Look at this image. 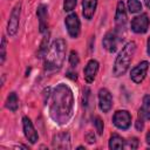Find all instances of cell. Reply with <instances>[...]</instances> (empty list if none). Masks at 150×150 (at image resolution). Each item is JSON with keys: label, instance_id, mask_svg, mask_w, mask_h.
<instances>
[{"label": "cell", "instance_id": "15", "mask_svg": "<svg viewBox=\"0 0 150 150\" xmlns=\"http://www.w3.org/2000/svg\"><path fill=\"white\" fill-rule=\"evenodd\" d=\"M127 11H125V6L123 1H118L117 6H116V13H115V22L117 28L124 27L125 22H127Z\"/></svg>", "mask_w": 150, "mask_h": 150}, {"label": "cell", "instance_id": "5", "mask_svg": "<svg viewBox=\"0 0 150 150\" xmlns=\"http://www.w3.org/2000/svg\"><path fill=\"white\" fill-rule=\"evenodd\" d=\"M112 123L121 130H128L131 125V115L128 110H117L112 116Z\"/></svg>", "mask_w": 150, "mask_h": 150}, {"label": "cell", "instance_id": "6", "mask_svg": "<svg viewBox=\"0 0 150 150\" xmlns=\"http://www.w3.org/2000/svg\"><path fill=\"white\" fill-rule=\"evenodd\" d=\"M64 25H66V28L70 38L73 39L79 38L80 32H81V23H80V20L76 13H70L69 15H67L64 20Z\"/></svg>", "mask_w": 150, "mask_h": 150}, {"label": "cell", "instance_id": "8", "mask_svg": "<svg viewBox=\"0 0 150 150\" xmlns=\"http://www.w3.org/2000/svg\"><path fill=\"white\" fill-rule=\"evenodd\" d=\"M120 41H121V38H120L117 30H110L104 35V38L102 40V45H103L104 49H107L109 53H114V52H116Z\"/></svg>", "mask_w": 150, "mask_h": 150}, {"label": "cell", "instance_id": "7", "mask_svg": "<svg viewBox=\"0 0 150 150\" xmlns=\"http://www.w3.org/2000/svg\"><path fill=\"white\" fill-rule=\"evenodd\" d=\"M149 18H148V14L145 13H142L137 16H135L132 20H131V23H130V27H131V30L137 33V34H144L148 32V28H149Z\"/></svg>", "mask_w": 150, "mask_h": 150}, {"label": "cell", "instance_id": "1", "mask_svg": "<svg viewBox=\"0 0 150 150\" xmlns=\"http://www.w3.org/2000/svg\"><path fill=\"white\" fill-rule=\"evenodd\" d=\"M74 95L71 89L64 84L59 83L50 94L49 115L52 120L60 125L67 124L73 116Z\"/></svg>", "mask_w": 150, "mask_h": 150}, {"label": "cell", "instance_id": "33", "mask_svg": "<svg viewBox=\"0 0 150 150\" xmlns=\"http://www.w3.org/2000/svg\"><path fill=\"white\" fill-rule=\"evenodd\" d=\"M144 2H145V6L148 8H150V0H144Z\"/></svg>", "mask_w": 150, "mask_h": 150}, {"label": "cell", "instance_id": "23", "mask_svg": "<svg viewBox=\"0 0 150 150\" xmlns=\"http://www.w3.org/2000/svg\"><path fill=\"white\" fill-rule=\"evenodd\" d=\"M48 41H49V36H48V34H47V36H45L43 38V40H42V42H41V45H40V49H39V55H40V57H41V55H46V53L48 52Z\"/></svg>", "mask_w": 150, "mask_h": 150}, {"label": "cell", "instance_id": "20", "mask_svg": "<svg viewBox=\"0 0 150 150\" xmlns=\"http://www.w3.org/2000/svg\"><path fill=\"white\" fill-rule=\"evenodd\" d=\"M128 9L130 13L135 14L142 11V4L139 0H128Z\"/></svg>", "mask_w": 150, "mask_h": 150}, {"label": "cell", "instance_id": "2", "mask_svg": "<svg viewBox=\"0 0 150 150\" xmlns=\"http://www.w3.org/2000/svg\"><path fill=\"white\" fill-rule=\"evenodd\" d=\"M66 49L67 45L63 39H57L52 43L45 55L43 68L46 73H55L62 68L66 57Z\"/></svg>", "mask_w": 150, "mask_h": 150}, {"label": "cell", "instance_id": "26", "mask_svg": "<svg viewBox=\"0 0 150 150\" xmlns=\"http://www.w3.org/2000/svg\"><path fill=\"white\" fill-rule=\"evenodd\" d=\"M6 39H5V36L1 39V54H0V56H1V63H4V61H5V59H6Z\"/></svg>", "mask_w": 150, "mask_h": 150}, {"label": "cell", "instance_id": "28", "mask_svg": "<svg viewBox=\"0 0 150 150\" xmlns=\"http://www.w3.org/2000/svg\"><path fill=\"white\" fill-rule=\"evenodd\" d=\"M144 118L141 116V115H138V118H137V121H136V129L138 130V131H142L143 130V128H144Z\"/></svg>", "mask_w": 150, "mask_h": 150}, {"label": "cell", "instance_id": "4", "mask_svg": "<svg viewBox=\"0 0 150 150\" xmlns=\"http://www.w3.org/2000/svg\"><path fill=\"white\" fill-rule=\"evenodd\" d=\"M20 14H21V4H16L14 8L11 12L8 25H7V33L9 36H14L19 29V22H20Z\"/></svg>", "mask_w": 150, "mask_h": 150}, {"label": "cell", "instance_id": "31", "mask_svg": "<svg viewBox=\"0 0 150 150\" xmlns=\"http://www.w3.org/2000/svg\"><path fill=\"white\" fill-rule=\"evenodd\" d=\"M146 53H148V55L150 56V36H149V39H148V41H146Z\"/></svg>", "mask_w": 150, "mask_h": 150}, {"label": "cell", "instance_id": "29", "mask_svg": "<svg viewBox=\"0 0 150 150\" xmlns=\"http://www.w3.org/2000/svg\"><path fill=\"white\" fill-rule=\"evenodd\" d=\"M86 139H87V142H88V143H90V144L96 142V138H95V135H94V132H93V131L87 132V135H86Z\"/></svg>", "mask_w": 150, "mask_h": 150}, {"label": "cell", "instance_id": "12", "mask_svg": "<svg viewBox=\"0 0 150 150\" xmlns=\"http://www.w3.org/2000/svg\"><path fill=\"white\" fill-rule=\"evenodd\" d=\"M97 71H98V62L96 60H89L87 66L84 67L83 69V74H84V80L87 83H91L96 75H97Z\"/></svg>", "mask_w": 150, "mask_h": 150}, {"label": "cell", "instance_id": "16", "mask_svg": "<svg viewBox=\"0 0 150 150\" xmlns=\"http://www.w3.org/2000/svg\"><path fill=\"white\" fill-rule=\"evenodd\" d=\"M97 7V0H82V14L84 19L91 20Z\"/></svg>", "mask_w": 150, "mask_h": 150}, {"label": "cell", "instance_id": "32", "mask_svg": "<svg viewBox=\"0 0 150 150\" xmlns=\"http://www.w3.org/2000/svg\"><path fill=\"white\" fill-rule=\"evenodd\" d=\"M145 141H146V143L150 145V130L148 131V134H146V136H145Z\"/></svg>", "mask_w": 150, "mask_h": 150}, {"label": "cell", "instance_id": "21", "mask_svg": "<svg viewBox=\"0 0 150 150\" xmlns=\"http://www.w3.org/2000/svg\"><path fill=\"white\" fill-rule=\"evenodd\" d=\"M80 63V59H79V54L75 50H71L70 52V55H69V64L73 69H75Z\"/></svg>", "mask_w": 150, "mask_h": 150}, {"label": "cell", "instance_id": "17", "mask_svg": "<svg viewBox=\"0 0 150 150\" xmlns=\"http://www.w3.org/2000/svg\"><path fill=\"white\" fill-rule=\"evenodd\" d=\"M125 146V141L117 134H114L109 139V148L112 150H120Z\"/></svg>", "mask_w": 150, "mask_h": 150}, {"label": "cell", "instance_id": "18", "mask_svg": "<svg viewBox=\"0 0 150 150\" xmlns=\"http://www.w3.org/2000/svg\"><path fill=\"white\" fill-rule=\"evenodd\" d=\"M138 115H141L144 120H150V95H145L143 97V103L138 111Z\"/></svg>", "mask_w": 150, "mask_h": 150}, {"label": "cell", "instance_id": "19", "mask_svg": "<svg viewBox=\"0 0 150 150\" xmlns=\"http://www.w3.org/2000/svg\"><path fill=\"white\" fill-rule=\"evenodd\" d=\"M18 107H19V100H18L16 94L11 93L7 96V100H6V108L9 109L12 112H15L18 110Z\"/></svg>", "mask_w": 150, "mask_h": 150}, {"label": "cell", "instance_id": "25", "mask_svg": "<svg viewBox=\"0 0 150 150\" xmlns=\"http://www.w3.org/2000/svg\"><path fill=\"white\" fill-rule=\"evenodd\" d=\"M125 146L129 148V149H137V146H138V139L136 137H132L129 141H125Z\"/></svg>", "mask_w": 150, "mask_h": 150}, {"label": "cell", "instance_id": "14", "mask_svg": "<svg viewBox=\"0 0 150 150\" xmlns=\"http://www.w3.org/2000/svg\"><path fill=\"white\" fill-rule=\"evenodd\" d=\"M36 15L39 19L40 32L45 33L48 29V8L46 5H40L36 11Z\"/></svg>", "mask_w": 150, "mask_h": 150}, {"label": "cell", "instance_id": "10", "mask_svg": "<svg viewBox=\"0 0 150 150\" xmlns=\"http://www.w3.org/2000/svg\"><path fill=\"white\" fill-rule=\"evenodd\" d=\"M98 107L102 112H108L112 107V96L107 88L98 90Z\"/></svg>", "mask_w": 150, "mask_h": 150}, {"label": "cell", "instance_id": "24", "mask_svg": "<svg viewBox=\"0 0 150 150\" xmlns=\"http://www.w3.org/2000/svg\"><path fill=\"white\" fill-rule=\"evenodd\" d=\"M76 0H64L63 1V9L64 12H71L76 6Z\"/></svg>", "mask_w": 150, "mask_h": 150}, {"label": "cell", "instance_id": "27", "mask_svg": "<svg viewBox=\"0 0 150 150\" xmlns=\"http://www.w3.org/2000/svg\"><path fill=\"white\" fill-rule=\"evenodd\" d=\"M89 96H90V90H89V88H86L84 90H83V107H87L88 105V103H89V101H88V98H89Z\"/></svg>", "mask_w": 150, "mask_h": 150}, {"label": "cell", "instance_id": "11", "mask_svg": "<svg viewBox=\"0 0 150 150\" xmlns=\"http://www.w3.org/2000/svg\"><path fill=\"white\" fill-rule=\"evenodd\" d=\"M22 128H23V134H25L26 138H27L32 144L36 143L38 139H39V135H38V132H36V130H35V128H34L32 121H30L27 116H25V117L22 118Z\"/></svg>", "mask_w": 150, "mask_h": 150}, {"label": "cell", "instance_id": "9", "mask_svg": "<svg viewBox=\"0 0 150 150\" xmlns=\"http://www.w3.org/2000/svg\"><path fill=\"white\" fill-rule=\"evenodd\" d=\"M149 68V63L148 61H142L139 62L137 66H135L131 70H130V79L135 82V83H141L143 82V80L146 76V71Z\"/></svg>", "mask_w": 150, "mask_h": 150}, {"label": "cell", "instance_id": "13", "mask_svg": "<svg viewBox=\"0 0 150 150\" xmlns=\"http://www.w3.org/2000/svg\"><path fill=\"white\" fill-rule=\"evenodd\" d=\"M53 148L56 149H69L70 136L68 132H59L53 137Z\"/></svg>", "mask_w": 150, "mask_h": 150}, {"label": "cell", "instance_id": "22", "mask_svg": "<svg viewBox=\"0 0 150 150\" xmlns=\"http://www.w3.org/2000/svg\"><path fill=\"white\" fill-rule=\"evenodd\" d=\"M93 123H94V125H95V129H96L97 134H98V135H102V134H103V121L101 120V117L95 116V117L93 118Z\"/></svg>", "mask_w": 150, "mask_h": 150}, {"label": "cell", "instance_id": "30", "mask_svg": "<svg viewBox=\"0 0 150 150\" xmlns=\"http://www.w3.org/2000/svg\"><path fill=\"white\" fill-rule=\"evenodd\" d=\"M67 76H68V77H70L71 80H76V79H77V76H76V73H74V71H70V70H68V71H67Z\"/></svg>", "mask_w": 150, "mask_h": 150}, {"label": "cell", "instance_id": "3", "mask_svg": "<svg viewBox=\"0 0 150 150\" xmlns=\"http://www.w3.org/2000/svg\"><path fill=\"white\" fill-rule=\"evenodd\" d=\"M136 43L134 41L128 42L122 50L120 52V54L117 55L116 60H115V64H114V69H112V74L114 76H121L123 74H125V71L129 69L130 63L134 59V55L136 53Z\"/></svg>", "mask_w": 150, "mask_h": 150}]
</instances>
